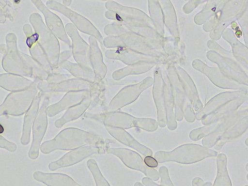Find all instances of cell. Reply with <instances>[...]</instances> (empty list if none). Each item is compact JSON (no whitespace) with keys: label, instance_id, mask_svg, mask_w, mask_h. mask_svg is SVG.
<instances>
[{"label":"cell","instance_id":"cell-1","mask_svg":"<svg viewBox=\"0 0 248 186\" xmlns=\"http://www.w3.org/2000/svg\"><path fill=\"white\" fill-rule=\"evenodd\" d=\"M89 145L103 148L105 141L94 134L70 128L62 131L53 140L44 142L40 150L43 153L48 154L57 150L70 151Z\"/></svg>","mask_w":248,"mask_h":186},{"label":"cell","instance_id":"cell-2","mask_svg":"<svg viewBox=\"0 0 248 186\" xmlns=\"http://www.w3.org/2000/svg\"><path fill=\"white\" fill-rule=\"evenodd\" d=\"M217 152L196 144H185L171 152L159 151L155 155L158 163L173 161L183 164H191L206 158L216 157Z\"/></svg>","mask_w":248,"mask_h":186},{"label":"cell","instance_id":"cell-3","mask_svg":"<svg viewBox=\"0 0 248 186\" xmlns=\"http://www.w3.org/2000/svg\"><path fill=\"white\" fill-rule=\"evenodd\" d=\"M108 153L117 156L128 168L142 172L153 181H156L159 180V172L155 170L147 167L142 157L137 153L129 149L120 148H109Z\"/></svg>","mask_w":248,"mask_h":186},{"label":"cell","instance_id":"cell-4","mask_svg":"<svg viewBox=\"0 0 248 186\" xmlns=\"http://www.w3.org/2000/svg\"><path fill=\"white\" fill-rule=\"evenodd\" d=\"M103 148L89 145L72 150L59 160L52 162L49 165V169L55 171L59 169L72 166L95 154L105 153Z\"/></svg>","mask_w":248,"mask_h":186},{"label":"cell","instance_id":"cell-5","mask_svg":"<svg viewBox=\"0 0 248 186\" xmlns=\"http://www.w3.org/2000/svg\"><path fill=\"white\" fill-rule=\"evenodd\" d=\"M150 86L151 84L142 82L139 84L124 88L112 99L106 113L116 112L124 107L130 104Z\"/></svg>","mask_w":248,"mask_h":186},{"label":"cell","instance_id":"cell-6","mask_svg":"<svg viewBox=\"0 0 248 186\" xmlns=\"http://www.w3.org/2000/svg\"><path fill=\"white\" fill-rule=\"evenodd\" d=\"M47 103V100H46L33 123V141L29 154L32 159L38 157L40 144L47 130L48 120L46 108Z\"/></svg>","mask_w":248,"mask_h":186},{"label":"cell","instance_id":"cell-7","mask_svg":"<svg viewBox=\"0 0 248 186\" xmlns=\"http://www.w3.org/2000/svg\"><path fill=\"white\" fill-rule=\"evenodd\" d=\"M67 31L73 39V54L75 60L79 66L89 70H93L91 62L90 49L84 41L82 40L73 26V31L71 24L66 26Z\"/></svg>","mask_w":248,"mask_h":186},{"label":"cell","instance_id":"cell-8","mask_svg":"<svg viewBox=\"0 0 248 186\" xmlns=\"http://www.w3.org/2000/svg\"><path fill=\"white\" fill-rule=\"evenodd\" d=\"M248 116L247 108L236 111L225 118L221 125L212 134L203 138L202 146L210 149L213 147L224 132L245 117Z\"/></svg>","mask_w":248,"mask_h":186},{"label":"cell","instance_id":"cell-9","mask_svg":"<svg viewBox=\"0 0 248 186\" xmlns=\"http://www.w3.org/2000/svg\"><path fill=\"white\" fill-rule=\"evenodd\" d=\"M105 126L108 133L120 142L134 149L144 156L153 155V152L151 149L140 144L125 130L109 126Z\"/></svg>","mask_w":248,"mask_h":186},{"label":"cell","instance_id":"cell-10","mask_svg":"<svg viewBox=\"0 0 248 186\" xmlns=\"http://www.w3.org/2000/svg\"><path fill=\"white\" fill-rule=\"evenodd\" d=\"M138 120L139 118L121 112L105 113L103 118L105 126L124 130L137 127Z\"/></svg>","mask_w":248,"mask_h":186},{"label":"cell","instance_id":"cell-11","mask_svg":"<svg viewBox=\"0 0 248 186\" xmlns=\"http://www.w3.org/2000/svg\"><path fill=\"white\" fill-rule=\"evenodd\" d=\"M90 91L68 92L60 102L50 106L47 109L49 117H53L62 111L69 109L80 103Z\"/></svg>","mask_w":248,"mask_h":186},{"label":"cell","instance_id":"cell-12","mask_svg":"<svg viewBox=\"0 0 248 186\" xmlns=\"http://www.w3.org/2000/svg\"><path fill=\"white\" fill-rule=\"evenodd\" d=\"M246 98V95L244 94L238 98L226 103L211 114L202 119V123L205 126L214 121L232 115L236 111Z\"/></svg>","mask_w":248,"mask_h":186},{"label":"cell","instance_id":"cell-13","mask_svg":"<svg viewBox=\"0 0 248 186\" xmlns=\"http://www.w3.org/2000/svg\"><path fill=\"white\" fill-rule=\"evenodd\" d=\"M91 101L92 94L91 92L89 91L78 104L68 109L65 114L55 122V126L58 128H61L66 123L80 117L89 108Z\"/></svg>","mask_w":248,"mask_h":186},{"label":"cell","instance_id":"cell-14","mask_svg":"<svg viewBox=\"0 0 248 186\" xmlns=\"http://www.w3.org/2000/svg\"><path fill=\"white\" fill-rule=\"evenodd\" d=\"M244 94L239 92L225 93L220 94L212 99L207 105L196 115V119L201 120L218 108L232 100Z\"/></svg>","mask_w":248,"mask_h":186},{"label":"cell","instance_id":"cell-15","mask_svg":"<svg viewBox=\"0 0 248 186\" xmlns=\"http://www.w3.org/2000/svg\"><path fill=\"white\" fill-rule=\"evenodd\" d=\"M33 178L48 186H81L71 177L64 174L37 171L33 174Z\"/></svg>","mask_w":248,"mask_h":186},{"label":"cell","instance_id":"cell-16","mask_svg":"<svg viewBox=\"0 0 248 186\" xmlns=\"http://www.w3.org/2000/svg\"><path fill=\"white\" fill-rule=\"evenodd\" d=\"M248 128V119L246 116L224 132L214 146L215 149L217 151L221 150L226 143L236 140L242 136L247 131Z\"/></svg>","mask_w":248,"mask_h":186},{"label":"cell","instance_id":"cell-17","mask_svg":"<svg viewBox=\"0 0 248 186\" xmlns=\"http://www.w3.org/2000/svg\"><path fill=\"white\" fill-rule=\"evenodd\" d=\"M90 44L93 47L90 48V57L92 68L95 73V79H102L105 78L107 73L106 66L103 63L102 55L99 50L95 37L90 38Z\"/></svg>","mask_w":248,"mask_h":186},{"label":"cell","instance_id":"cell-18","mask_svg":"<svg viewBox=\"0 0 248 186\" xmlns=\"http://www.w3.org/2000/svg\"><path fill=\"white\" fill-rule=\"evenodd\" d=\"M59 10H63L60 12L63 13L68 17L70 18L71 21L75 25V26L82 32H85L86 33L90 34L93 36L96 37L98 39L97 35L92 31L89 30L88 28L93 30L97 31V30L93 26V25L84 17L78 15L74 13L73 11L69 10L65 7H63L60 4H59Z\"/></svg>","mask_w":248,"mask_h":186},{"label":"cell","instance_id":"cell-19","mask_svg":"<svg viewBox=\"0 0 248 186\" xmlns=\"http://www.w3.org/2000/svg\"><path fill=\"white\" fill-rule=\"evenodd\" d=\"M154 97L157 107L158 125L161 128H164L167 125V120L165 105L164 92L161 86H155Z\"/></svg>","mask_w":248,"mask_h":186},{"label":"cell","instance_id":"cell-20","mask_svg":"<svg viewBox=\"0 0 248 186\" xmlns=\"http://www.w3.org/2000/svg\"><path fill=\"white\" fill-rule=\"evenodd\" d=\"M217 174L213 186H232V181L227 170V158L224 154L217 155Z\"/></svg>","mask_w":248,"mask_h":186},{"label":"cell","instance_id":"cell-21","mask_svg":"<svg viewBox=\"0 0 248 186\" xmlns=\"http://www.w3.org/2000/svg\"><path fill=\"white\" fill-rule=\"evenodd\" d=\"M39 101V98H37L33 107L25 117L23 135L21 138V142L23 145H27L30 142L31 127L38 111Z\"/></svg>","mask_w":248,"mask_h":186},{"label":"cell","instance_id":"cell-22","mask_svg":"<svg viewBox=\"0 0 248 186\" xmlns=\"http://www.w3.org/2000/svg\"><path fill=\"white\" fill-rule=\"evenodd\" d=\"M164 98L168 127L170 130L174 131L177 128V123L174 112V102L173 95L169 89L165 90Z\"/></svg>","mask_w":248,"mask_h":186},{"label":"cell","instance_id":"cell-23","mask_svg":"<svg viewBox=\"0 0 248 186\" xmlns=\"http://www.w3.org/2000/svg\"><path fill=\"white\" fill-rule=\"evenodd\" d=\"M63 67L69 70L74 76L79 78L92 82L95 78L93 70H89L82 68L79 65L70 63L68 61L63 62Z\"/></svg>","mask_w":248,"mask_h":186},{"label":"cell","instance_id":"cell-24","mask_svg":"<svg viewBox=\"0 0 248 186\" xmlns=\"http://www.w3.org/2000/svg\"><path fill=\"white\" fill-rule=\"evenodd\" d=\"M87 166L93 176L96 186H110L102 175L95 160L89 159L87 162Z\"/></svg>","mask_w":248,"mask_h":186},{"label":"cell","instance_id":"cell-25","mask_svg":"<svg viewBox=\"0 0 248 186\" xmlns=\"http://www.w3.org/2000/svg\"><path fill=\"white\" fill-rule=\"evenodd\" d=\"M159 177L161 178L160 186H174L170 178L168 169L165 167H161L159 169Z\"/></svg>","mask_w":248,"mask_h":186},{"label":"cell","instance_id":"cell-26","mask_svg":"<svg viewBox=\"0 0 248 186\" xmlns=\"http://www.w3.org/2000/svg\"><path fill=\"white\" fill-rule=\"evenodd\" d=\"M0 148L6 149L10 152L16 150L17 146L14 143L9 141L3 137L0 136Z\"/></svg>","mask_w":248,"mask_h":186},{"label":"cell","instance_id":"cell-27","mask_svg":"<svg viewBox=\"0 0 248 186\" xmlns=\"http://www.w3.org/2000/svg\"><path fill=\"white\" fill-rule=\"evenodd\" d=\"M144 162L147 167L152 169L157 168L158 165V162L152 156H146L144 159Z\"/></svg>","mask_w":248,"mask_h":186},{"label":"cell","instance_id":"cell-28","mask_svg":"<svg viewBox=\"0 0 248 186\" xmlns=\"http://www.w3.org/2000/svg\"><path fill=\"white\" fill-rule=\"evenodd\" d=\"M142 182L145 186H160V185L155 183L152 180L148 177L143 178L142 179Z\"/></svg>","mask_w":248,"mask_h":186},{"label":"cell","instance_id":"cell-29","mask_svg":"<svg viewBox=\"0 0 248 186\" xmlns=\"http://www.w3.org/2000/svg\"><path fill=\"white\" fill-rule=\"evenodd\" d=\"M204 185L203 181L199 177L195 178L192 181L193 186H203Z\"/></svg>","mask_w":248,"mask_h":186},{"label":"cell","instance_id":"cell-30","mask_svg":"<svg viewBox=\"0 0 248 186\" xmlns=\"http://www.w3.org/2000/svg\"><path fill=\"white\" fill-rule=\"evenodd\" d=\"M4 132V128L0 124V134H2Z\"/></svg>","mask_w":248,"mask_h":186},{"label":"cell","instance_id":"cell-31","mask_svg":"<svg viewBox=\"0 0 248 186\" xmlns=\"http://www.w3.org/2000/svg\"><path fill=\"white\" fill-rule=\"evenodd\" d=\"M203 186H213V184L211 182H208V183H204V185H203Z\"/></svg>","mask_w":248,"mask_h":186},{"label":"cell","instance_id":"cell-32","mask_svg":"<svg viewBox=\"0 0 248 186\" xmlns=\"http://www.w3.org/2000/svg\"><path fill=\"white\" fill-rule=\"evenodd\" d=\"M134 186H144L140 182H137L134 184Z\"/></svg>","mask_w":248,"mask_h":186},{"label":"cell","instance_id":"cell-33","mask_svg":"<svg viewBox=\"0 0 248 186\" xmlns=\"http://www.w3.org/2000/svg\"><path fill=\"white\" fill-rule=\"evenodd\" d=\"M245 144L247 146H248V139L245 140Z\"/></svg>","mask_w":248,"mask_h":186},{"label":"cell","instance_id":"cell-34","mask_svg":"<svg viewBox=\"0 0 248 186\" xmlns=\"http://www.w3.org/2000/svg\"><path fill=\"white\" fill-rule=\"evenodd\" d=\"M246 169H247V171H248V164H247Z\"/></svg>","mask_w":248,"mask_h":186},{"label":"cell","instance_id":"cell-35","mask_svg":"<svg viewBox=\"0 0 248 186\" xmlns=\"http://www.w3.org/2000/svg\"><path fill=\"white\" fill-rule=\"evenodd\" d=\"M248 186V185H246V186Z\"/></svg>","mask_w":248,"mask_h":186}]
</instances>
